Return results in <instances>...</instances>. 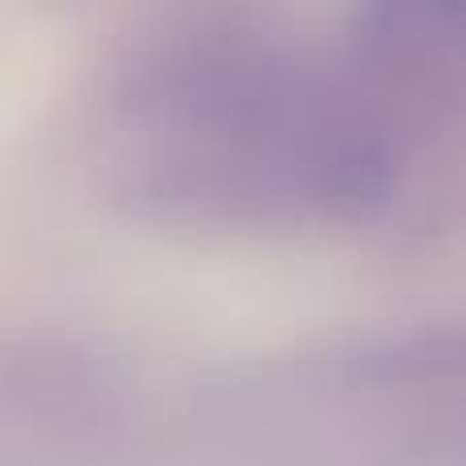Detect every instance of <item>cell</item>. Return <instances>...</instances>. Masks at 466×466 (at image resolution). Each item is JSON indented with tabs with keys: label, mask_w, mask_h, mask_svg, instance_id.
I'll use <instances>...</instances> for the list:
<instances>
[{
	"label": "cell",
	"mask_w": 466,
	"mask_h": 466,
	"mask_svg": "<svg viewBox=\"0 0 466 466\" xmlns=\"http://www.w3.org/2000/svg\"><path fill=\"white\" fill-rule=\"evenodd\" d=\"M106 136L131 201L218 226L377 221L410 156L348 49L323 57L233 13L144 33L115 74Z\"/></svg>",
	"instance_id": "obj_1"
},
{
	"label": "cell",
	"mask_w": 466,
	"mask_h": 466,
	"mask_svg": "<svg viewBox=\"0 0 466 466\" xmlns=\"http://www.w3.org/2000/svg\"><path fill=\"white\" fill-rule=\"evenodd\" d=\"M0 418L57 451L103 454L127 430V397L103 360L62 344L0 356Z\"/></svg>",
	"instance_id": "obj_2"
}]
</instances>
